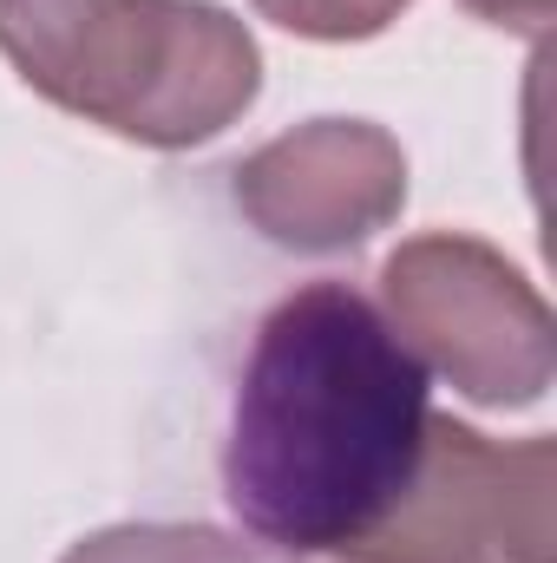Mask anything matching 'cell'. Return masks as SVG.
<instances>
[{
    "instance_id": "cell-6",
    "label": "cell",
    "mask_w": 557,
    "mask_h": 563,
    "mask_svg": "<svg viewBox=\"0 0 557 563\" xmlns=\"http://www.w3.org/2000/svg\"><path fill=\"white\" fill-rule=\"evenodd\" d=\"M59 563H295L276 544L230 538L217 525H112L73 544Z\"/></svg>"
},
{
    "instance_id": "cell-3",
    "label": "cell",
    "mask_w": 557,
    "mask_h": 563,
    "mask_svg": "<svg viewBox=\"0 0 557 563\" xmlns=\"http://www.w3.org/2000/svg\"><path fill=\"white\" fill-rule=\"evenodd\" d=\"M387 328L479 407H538L551 387V308L492 243L433 230L381 269Z\"/></svg>"
},
{
    "instance_id": "cell-5",
    "label": "cell",
    "mask_w": 557,
    "mask_h": 563,
    "mask_svg": "<svg viewBox=\"0 0 557 563\" xmlns=\"http://www.w3.org/2000/svg\"><path fill=\"white\" fill-rule=\"evenodd\" d=\"M407 203V151L368 119H315L237 164V210L302 256H335L387 230Z\"/></svg>"
},
{
    "instance_id": "cell-7",
    "label": "cell",
    "mask_w": 557,
    "mask_h": 563,
    "mask_svg": "<svg viewBox=\"0 0 557 563\" xmlns=\"http://www.w3.org/2000/svg\"><path fill=\"white\" fill-rule=\"evenodd\" d=\"M407 0H256L263 20H276L302 40H374L401 20Z\"/></svg>"
},
{
    "instance_id": "cell-1",
    "label": "cell",
    "mask_w": 557,
    "mask_h": 563,
    "mask_svg": "<svg viewBox=\"0 0 557 563\" xmlns=\"http://www.w3.org/2000/svg\"><path fill=\"white\" fill-rule=\"evenodd\" d=\"M426 367L348 282L282 295L243 361L223 498L256 544L328 558L361 544L426 452Z\"/></svg>"
},
{
    "instance_id": "cell-4",
    "label": "cell",
    "mask_w": 557,
    "mask_h": 563,
    "mask_svg": "<svg viewBox=\"0 0 557 563\" xmlns=\"http://www.w3.org/2000/svg\"><path fill=\"white\" fill-rule=\"evenodd\" d=\"M321 563H557V445H492L459 420H426L407 498Z\"/></svg>"
},
{
    "instance_id": "cell-2",
    "label": "cell",
    "mask_w": 557,
    "mask_h": 563,
    "mask_svg": "<svg viewBox=\"0 0 557 563\" xmlns=\"http://www.w3.org/2000/svg\"><path fill=\"white\" fill-rule=\"evenodd\" d=\"M0 53L59 112L151 151L217 139L263 92V53L217 0H0Z\"/></svg>"
},
{
    "instance_id": "cell-8",
    "label": "cell",
    "mask_w": 557,
    "mask_h": 563,
    "mask_svg": "<svg viewBox=\"0 0 557 563\" xmlns=\"http://www.w3.org/2000/svg\"><path fill=\"white\" fill-rule=\"evenodd\" d=\"M466 7H472L479 20H492V26H512V33H545L557 0H466Z\"/></svg>"
}]
</instances>
